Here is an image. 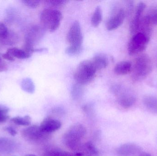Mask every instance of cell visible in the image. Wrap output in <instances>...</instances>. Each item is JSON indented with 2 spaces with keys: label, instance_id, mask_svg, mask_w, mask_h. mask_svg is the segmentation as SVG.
Returning <instances> with one entry per match:
<instances>
[{
  "label": "cell",
  "instance_id": "25",
  "mask_svg": "<svg viewBox=\"0 0 157 156\" xmlns=\"http://www.w3.org/2000/svg\"><path fill=\"white\" fill-rule=\"evenodd\" d=\"M11 121L17 125L29 126L31 124V119L29 115H26L24 117L17 116L12 118Z\"/></svg>",
  "mask_w": 157,
  "mask_h": 156
},
{
  "label": "cell",
  "instance_id": "37",
  "mask_svg": "<svg viewBox=\"0 0 157 156\" xmlns=\"http://www.w3.org/2000/svg\"><path fill=\"white\" fill-rule=\"evenodd\" d=\"M1 60H1V58H0V61H1Z\"/></svg>",
  "mask_w": 157,
  "mask_h": 156
},
{
  "label": "cell",
  "instance_id": "27",
  "mask_svg": "<svg viewBox=\"0 0 157 156\" xmlns=\"http://www.w3.org/2000/svg\"><path fill=\"white\" fill-rule=\"evenodd\" d=\"M82 46L70 45L65 49V53L70 56H75L79 55L82 51Z\"/></svg>",
  "mask_w": 157,
  "mask_h": 156
},
{
  "label": "cell",
  "instance_id": "5",
  "mask_svg": "<svg viewBox=\"0 0 157 156\" xmlns=\"http://www.w3.org/2000/svg\"><path fill=\"white\" fill-rule=\"evenodd\" d=\"M111 91L117 96L118 104L124 109L131 108L135 103V95L130 90L120 85L113 86Z\"/></svg>",
  "mask_w": 157,
  "mask_h": 156
},
{
  "label": "cell",
  "instance_id": "9",
  "mask_svg": "<svg viewBox=\"0 0 157 156\" xmlns=\"http://www.w3.org/2000/svg\"><path fill=\"white\" fill-rule=\"evenodd\" d=\"M67 41L70 45L82 46L83 35L79 22L75 21L71 26L67 36Z\"/></svg>",
  "mask_w": 157,
  "mask_h": 156
},
{
  "label": "cell",
  "instance_id": "23",
  "mask_svg": "<svg viewBox=\"0 0 157 156\" xmlns=\"http://www.w3.org/2000/svg\"><path fill=\"white\" fill-rule=\"evenodd\" d=\"M22 89L29 93H34L35 91V86L33 81L29 78H25L22 80L21 83Z\"/></svg>",
  "mask_w": 157,
  "mask_h": 156
},
{
  "label": "cell",
  "instance_id": "33",
  "mask_svg": "<svg viewBox=\"0 0 157 156\" xmlns=\"http://www.w3.org/2000/svg\"><path fill=\"white\" fill-rule=\"evenodd\" d=\"M9 119L8 114H0V123H3L6 122Z\"/></svg>",
  "mask_w": 157,
  "mask_h": 156
},
{
  "label": "cell",
  "instance_id": "32",
  "mask_svg": "<svg viewBox=\"0 0 157 156\" xmlns=\"http://www.w3.org/2000/svg\"><path fill=\"white\" fill-rule=\"evenodd\" d=\"M7 65L4 62L1 60L0 61V72L5 71L7 70Z\"/></svg>",
  "mask_w": 157,
  "mask_h": 156
},
{
  "label": "cell",
  "instance_id": "30",
  "mask_svg": "<svg viewBox=\"0 0 157 156\" xmlns=\"http://www.w3.org/2000/svg\"><path fill=\"white\" fill-rule=\"evenodd\" d=\"M4 130L7 132L9 133L10 135L13 136H15L17 134L16 130L12 126L6 127L5 128H4Z\"/></svg>",
  "mask_w": 157,
  "mask_h": 156
},
{
  "label": "cell",
  "instance_id": "3",
  "mask_svg": "<svg viewBox=\"0 0 157 156\" xmlns=\"http://www.w3.org/2000/svg\"><path fill=\"white\" fill-rule=\"evenodd\" d=\"M62 17V14L59 10L49 8L44 9L40 15L41 25L45 30L54 32L59 27Z\"/></svg>",
  "mask_w": 157,
  "mask_h": 156
},
{
  "label": "cell",
  "instance_id": "20",
  "mask_svg": "<svg viewBox=\"0 0 157 156\" xmlns=\"http://www.w3.org/2000/svg\"><path fill=\"white\" fill-rule=\"evenodd\" d=\"M7 54L13 57V58H17L19 59H25L29 58L31 56V53L25 49H19L13 48L9 49L6 52Z\"/></svg>",
  "mask_w": 157,
  "mask_h": 156
},
{
  "label": "cell",
  "instance_id": "16",
  "mask_svg": "<svg viewBox=\"0 0 157 156\" xmlns=\"http://www.w3.org/2000/svg\"><path fill=\"white\" fill-rule=\"evenodd\" d=\"M45 156H84L79 153L66 152L56 147H50L45 152Z\"/></svg>",
  "mask_w": 157,
  "mask_h": 156
},
{
  "label": "cell",
  "instance_id": "6",
  "mask_svg": "<svg viewBox=\"0 0 157 156\" xmlns=\"http://www.w3.org/2000/svg\"><path fill=\"white\" fill-rule=\"evenodd\" d=\"M21 135L26 140L33 143H42L50 137V134L45 132L40 126L36 125L25 128L21 132Z\"/></svg>",
  "mask_w": 157,
  "mask_h": 156
},
{
  "label": "cell",
  "instance_id": "11",
  "mask_svg": "<svg viewBox=\"0 0 157 156\" xmlns=\"http://www.w3.org/2000/svg\"><path fill=\"white\" fill-rule=\"evenodd\" d=\"M125 16V13L123 8L117 9L107 21L106 27L109 31L117 29L123 23Z\"/></svg>",
  "mask_w": 157,
  "mask_h": 156
},
{
  "label": "cell",
  "instance_id": "34",
  "mask_svg": "<svg viewBox=\"0 0 157 156\" xmlns=\"http://www.w3.org/2000/svg\"><path fill=\"white\" fill-rule=\"evenodd\" d=\"M3 57L5 59L7 60H10V61H13L14 60V58L11 56L9 54H7V53H6L5 54L3 55Z\"/></svg>",
  "mask_w": 157,
  "mask_h": 156
},
{
  "label": "cell",
  "instance_id": "31",
  "mask_svg": "<svg viewBox=\"0 0 157 156\" xmlns=\"http://www.w3.org/2000/svg\"><path fill=\"white\" fill-rule=\"evenodd\" d=\"M9 111V108L6 106L0 105V114H7Z\"/></svg>",
  "mask_w": 157,
  "mask_h": 156
},
{
  "label": "cell",
  "instance_id": "18",
  "mask_svg": "<svg viewBox=\"0 0 157 156\" xmlns=\"http://www.w3.org/2000/svg\"><path fill=\"white\" fill-rule=\"evenodd\" d=\"M143 103L150 112L157 114V98L152 95H147L143 99Z\"/></svg>",
  "mask_w": 157,
  "mask_h": 156
},
{
  "label": "cell",
  "instance_id": "26",
  "mask_svg": "<svg viewBox=\"0 0 157 156\" xmlns=\"http://www.w3.org/2000/svg\"><path fill=\"white\" fill-rule=\"evenodd\" d=\"M83 87L82 85L76 83V84L73 85L71 89V94L73 99L75 100H78L81 99L83 94Z\"/></svg>",
  "mask_w": 157,
  "mask_h": 156
},
{
  "label": "cell",
  "instance_id": "36",
  "mask_svg": "<svg viewBox=\"0 0 157 156\" xmlns=\"http://www.w3.org/2000/svg\"><path fill=\"white\" fill-rule=\"evenodd\" d=\"M25 156H36L35 155H33V154H28V155H26Z\"/></svg>",
  "mask_w": 157,
  "mask_h": 156
},
{
  "label": "cell",
  "instance_id": "21",
  "mask_svg": "<svg viewBox=\"0 0 157 156\" xmlns=\"http://www.w3.org/2000/svg\"><path fill=\"white\" fill-rule=\"evenodd\" d=\"M10 33L6 26L0 21V41L5 44L11 43Z\"/></svg>",
  "mask_w": 157,
  "mask_h": 156
},
{
  "label": "cell",
  "instance_id": "24",
  "mask_svg": "<svg viewBox=\"0 0 157 156\" xmlns=\"http://www.w3.org/2000/svg\"><path fill=\"white\" fill-rule=\"evenodd\" d=\"M102 10L100 6H97L94 11L91 19V25L94 27H97L101 23L102 20Z\"/></svg>",
  "mask_w": 157,
  "mask_h": 156
},
{
  "label": "cell",
  "instance_id": "22",
  "mask_svg": "<svg viewBox=\"0 0 157 156\" xmlns=\"http://www.w3.org/2000/svg\"><path fill=\"white\" fill-rule=\"evenodd\" d=\"M15 147L13 141L6 138H0V150L6 153L12 152Z\"/></svg>",
  "mask_w": 157,
  "mask_h": 156
},
{
  "label": "cell",
  "instance_id": "2",
  "mask_svg": "<svg viewBox=\"0 0 157 156\" xmlns=\"http://www.w3.org/2000/svg\"><path fill=\"white\" fill-rule=\"evenodd\" d=\"M97 71L91 60H84L79 63L75 70V80L80 85L88 84L92 81Z\"/></svg>",
  "mask_w": 157,
  "mask_h": 156
},
{
  "label": "cell",
  "instance_id": "13",
  "mask_svg": "<svg viewBox=\"0 0 157 156\" xmlns=\"http://www.w3.org/2000/svg\"><path fill=\"white\" fill-rule=\"evenodd\" d=\"M145 7V4L144 2H140L137 5L135 14L130 24V31L132 34L135 33L138 30L140 26L141 16Z\"/></svg>",
  "mask_w": 157,
  "mask_h": 156
},
{
  "label": "cell",
  "instance_id": "1",
  "mask_svg": "<svg viewBox=\"0 0 157 156\" xmlns=\"http://www.w3.org/2000/svg\"><path fill=\"white\" fill-rule=\"evenodd\" d=\"M86 129L83 125L76 123L70 127L63 137V144L74 153L78 152L84 143Z\"/></svg>",
  "mask_w": 157,
  "mask_h": 156
},
{
  "label": "cell",
  "instance_id": "35",
  "mask_svg": "<svg viewBox=\"0 0 157 156\" xmlns=\"http://www.w3.org/2000/svg\"><path fill=\"white\" fill-rule=\"evenodd\" d=\"M139 156H152L150 154L146 153H142Z\"/></svg>",
  "mask_w": 157,
  "mask_h": 156
},
{
  "label": "cell",
  "instance_id": "15",
  "mask_svg": "<svg viewBox=\"0 0 157 156\" xmlns=\"http://www.w3.org/2000/svg\"><path fill=\"white\" fill-rule=\"evenodd\" d=\"M97 70L105 68L109 64V59L105 54H99L96 55L91 59Z\"/></svg>",
  "mask_w": 157,
  "mask_h": 156
},
{
  "label": "cell",
  "instance_id": "29",
  "mask_svg": "<svg viewBox=\"0 0 157 156\" xmlns=\"http://www.w3.org/2000/svg\"><path fill=\"white\" fill-rule=\"evenodd\" d=\"M67 1L63 0H48L46 1V2L48 3V4L55 6L63 5Z\"/></svg>",
  "mask_w": 157,
  "mask_h": 156
},
{
  "label": "cell",
  "instance_id": "14",
  "mask_svg": "<svg viewBox=\"0 0 157 156\" xmlns=\"http://www.w3.org/2000/svg\"><path fill=\"white\" fill-rule=\"evenodd\" d=\"M84 156H98L99 151L91 142L84 143L81 146L78 152Z\"/></svg>",
  "mask_w": 157,
  "mask_h": 156
},
{
  "label": "cell",
  "instance_id": "7",
  "mask_svg": "<svg viewBox=\"0 0 157 156\" xmlns=\"http://www.w3.org/2000/svg\"><path fill=\"white\" fill-rule=\"evenodd\" d=\"M148 35L145 33L135 34L128 44V51L130 56L138 54L144 50L149 42Z\"/></svg>",
  "mask_w": 157,
  "mask_h": 156
},
{
  "label": "cell",
  "instance_id": "10",
  "mask_svg": "<svg viewBox=\"0 0 157 156\" xmlns=\"http://www.w3.org/2000/svg\"><path fill=\"white\" fill-rule=\"evenodd\" d=\"M116 152L118 156H139L143 153L142 148L133 143H127L120 146Z\"/></svg>",
  "mask_w": 157,
  "mask_h": 156
},
{
  "label": "cell",
  "instance_id": "12",
  "mask_svg": "<svg viewBox=\"0 0 157 156\" xmlns=\"http://www.w3.org/2000/svg\"><path fill=\"white\" fill-rule=\"evenodd\" d=\"M40 126L43 132L51 134L59 129L61 126V123L57 119L48 117L42 121Z\"/></svg>",
  "mask_w": 157,
  "mask_h": 156
},
{
  "label": "cell",
  "instance_id": "28",
  "mask_svg": "<svg viewBox=\"0 0 157 156\" xmlns=\"http://www.w3.org/2000/svg\"><path fill=\"white\" fill-rule=\"evenodd\" d=\"M22 2L28 7L36 8L39 5L40 1L38 0H24Z\"/></svg>",
  "mask_w": 157,
  "mask_h": 156
},
{
  "label": "cell",
  "instance_id": "8",
  "mask_svg": "<svg viewBox=\"0 0 157 156\" xmlns=\"http://www.w3.org/2000/svg\"><path fill=\"white\" fill-rule=\"evenodd\" d=\"M45 29L42 27L35 26L30 29L28 34L26 40L25 50L32 53L34 52V46L37 44L43 37Z\"/></svg>",
  "mask_w": 157,
  "mask_h": 156
},
{
  "label": "cell",
  "instance_id": "17",
  "mask_svg": "<svg viewBox=\"0 0 157 156\" xmlns=\"http://www.w3.org/2000/svg\"><path fill=\"white\" fill-rule=\"evenodd\" d=\"M144 24L147 28L151 26L157 25V6L147 12L144 18Z\"/></svg>",
  "mask_w": 157,
  "mask_h": 156
},
{
  "label": "cell",
  "instance_id": "19",
  "mask_svg": "<svg viewBox=\"0 0 157 156\" xmlns=\"http://www.w3.org/2000/svg\"><path fill=\"white\" fill-rule=\"evenodd\" d=\"M132 69V65L131 62L124 61L119 62L115 66L114 71L117 75H124L130 73Z\"/></svg>",
  "mask_w": 157,
  "mask_h": 156
},
{
  "label": "cell",
  "instance_id": "4",
  "mask_svg": "<svg viewBox=\"0 0 157 156\" xmlns=\"http://www.w3.org/2000/svg\"><path fill=\"white\" fill-rule=\"evenodd\" d=\"M152 70V64L150 57L147 55L139 56L133 69L132 78L134 81L143 80L150 74Z\"/></svg>",
  "mask_w": 157,
  "mask_h": 156
}]
</instances>
